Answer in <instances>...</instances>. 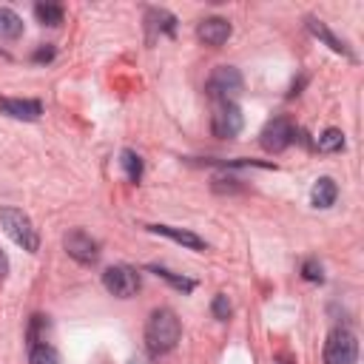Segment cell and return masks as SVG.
Masks as SVG:
<instances>
[{"label":"cell","mask_w":364,"mask_h":364,"mask_svg":"<svg viewBox=\"0 0 364 364\" xmlns=\"http://www.w3.org/2000/svg\"><path fill=\"white\" fill-rule=\"evenodd\" d=\"M182 336V327H179V318L173 310L168 307H156L151 316H148V324H145V344L154 355H162V353H171L176 347Z\"/></svg>","instance_id":"cell-1"},{"label":"cell","mask_w":364,"mask_h":364,"mask_svg":"<svg viewBox=\"0 0 364 364\" xmlns=\"http://www.w3.org/2000/svg\"><path fill=\"white\" fill-rule=\"evenodd\" d=\"M0 222H3V230L9 233V239L14 245H20L23 250L34 253L40 247V236H37V228L31 225V219L17 210V208H3L0 210Z\"/></svg>","instance_id":"cell-2"},{"label":"cell","mask_w":364,"mask_h":364,"mask_svg":"<svg viewBox=\"0 0 364 364\" xmlns=\"http://www.w3.org/2000/svg\"><path fill=\"white\" fill-rule=\"evenodd\" d=\"M358 358V341L347 327L330 330L324 341V364H355Z\"/></svg>","instance_id":"cell-3"},{"label":"cell","mask_w":364,"mask_h":364,"mask_svg":"<svg viewBox=\"0 0 364 364\" xmlns=\"http://www.w3.org/2000/svg\"><path fill=\"white\" fill-rule=\"evenodd\" d=\"M242 91V74L233 65H216L208 77V97L216 102H230L233 94Z\"/></svg>","instance_id":"cell-4"},{"label":"cell","mask_w":364,"mask_h":364,"mask_svg":"<svg viewBox=\"0 0 364 364\" xmlns=\"http://www.w3.org/2000/svg\"><path fill=\"white\" fill-rule=\"evenodd\" d=\"M102 284H105V290H108L111 296H117V299H131V296H136V290H139V273H136L134 267H128V264H111V267L102 273Z\"/></svg>","instance_id":"cell-5"},{"label":"cell","mask_w":364,"mask_h":364,"mask_svg":"<svg viewBox=\"0 0 364 364\" xmlns=\"http://www.w3.org/2000/svg\"><path fill=\"white\" fill-rule=\"evenodd\" d=\"M242 125H245V119H242V111H239V105L230 100V102H216V108H213V117H210V131H213V136H219V139H233L239 131H242Z\"/></svg>","instance_id":"cell-6"},{"label":"cell","mask_w":364,"mask_h":364,"mask_svg":"<svg viewBox=\"0 0 364 364\" xmlns=\"http://www.w3.org/2000/svg\"><path fill=\"white\" fill-rule=\"evenodd\" d=\"M63 247H65V253H68L74 262H80V264H94V262L100 259V245H97V239H94L91 233H85L82 228L68 230V233L63 236Z\"/></svg>","instance_id":"cell-7"},{"label":"cell","mask_w":364,"mask_h":364,"mask_svg":"<svg viewBox=\"0 0 364 364\" xmlns=\"http://www.w3.org/2000/svg\"><path fill=\"white\" fill-rule=\"evenodd\" d=\"M262 139V148L264 151H273V154H279V151H284L290 142H293V136H296V128H293V122L287 119V117H273L264 128H262V134H259Z\"/></svg>","instance_id":"cell-8"},{"label":"cell","mask_w":364,"mask_h":364,"mask_svg":"<svg viewBox=\"0 0 364 364\" xmlns=\"http://www.w3.org/2000/svg\"><path fill=\"white\" fill-rule=\"evenodd\" d=\"M230 23L225 20V17H205L199 26H196V37L205 43V46H213V48H219L222 43H228V37H230Z\"/></svg>","instance_id":"cell-9"},{"label":"cell","mask_w":364,"mask_h":364,"mask_svg":"<svg viewBox=\"0 0 364 364\" xmlns=\"http://www.w3.org/2000/svg\"><path fill=\"white\" fill-rule=\"evenodd\" d=\"M151 233H159V236H168L171 242L188 247V250H208V242L202 236H196L193 230H185V228H171V225H148Z\"/></svg>","instance_id":"cell-10"},{"label":"cell","mask_w":364,"mask_h":364,"mask_svg":"<svg viewBox=\"0 0 364 364\" xmlns=\"http://www.w3.org/2000/svg\"><path fill=\"white\" fill-rule=\"evenodd\" d=\"M0 111L14 117V119H37L43 114V102L40 100H11V97H0Z\"/></svg>","instance_id":"cell-11"},{"label":"cell","mask_w":364,"mask_h":364,"mask_svg":"<svg viewBox=\"0 0 364 364\" xmlns=\"http://www.w3.org/2000/svg\"><path fill=\"white\" fill-rule=\"evenodd\" d=\"M336 196H338V185H336L330 176H318L316 185H313V191H310L313 205H316V208H330V205L336 202Z\"/></svg>","instance_id":"cell-12"},{"label":"cell","mask_w":364,"mask_h":364,"mask_svg":"<svg viewBox=\"0 0 364 364\" xmlns=\"http://www.w3.org/2000/svg\"><path fill=\"white\" fill-rule=\"evenodd\" d=\"M23 34V17L6 6H0V37L3 40H17Z\"/></svg>","instance_id":"cell-13"},{"label":"cell","mask_w":364,"mask_h":364,"mask_svg":"<svg viewBox=\"0 0 364 364\" xmlns=\"http://www.w3.org/2000/svg\"><path fill=\"white\" fill-rule=\"evenodd\" d=\"M307 26H310V31H313L316 37H321V40H324V43H327V46H330L333 51H338V54H347V57H353V54H350V48L344 46V40H338V37H336V34H333V31H330V28H327V26H324L321 20L310 17V20H307Z\"/></svg>","instance_id":"cell-14"},{"label":"cell","mask_w":364,"mask_h":364,"mask_svg":"<svg viewBox=\"0 0 364 364\" xmlns=\"http://www.w3.org/2000/svg\"><path fill=\"white\" fill-rule=\"evenodd\" d=\"M34 14H37V20H40L43 26H60V23H63V6H60V3H51V0L37 3V6H34Z\"/></svg>","instance_id":"cell-15"},{"label":"cell","mask_w":364,"mask_h":364,"mask_svg":"<svg viewBox=\"0 0 364 364\" xmlns=\"http://www.w3.org/2000/svg\"><path fill=\"white\" fill-rule=\"evenodd\" d=\"M28 364H60V355L51 344L37 341V344L28 347Z\"/></svg>","instance_id":"cell-16"},{"label":"cell","mask_w":364,"mask_h":364,"mask_svg":"<svg viewBox=\"0 0 364 364\" xmlns=\"http://www.w3.org/2000/svg\"><path fill=\"white\" fill-rule=\"evenodd\" d=\"M316 148H318L321 154H336V151H341V148H344V134H341L338 128H327V131H321V134H318Z\"/></svg>","instance_id":"cell-17"},{"label":"cell","mask_w":364,"mask_h":364,"mask_svg":"<svg viewBox=\"0 0 364 364\" xmlns=\"http://www.w3.org/2000/svg\"><path fill=\"white\" fill-rule=\"evenodd\" d=\"M119 165L125 168V173H128L131 182H139V176H142V159L134 151H122L119 154Z\"/></svg>","instance_id":"cell-18"},{"label":"cell","mask_w":364,"mask_h":364,"mask_svg":"<svg viewBox=\"0 0 364 364\" xmlns=\"http://www.w3.org/2000/svg\"><path fill=\"white\" fill-rule=\"evenodd\" d=\"M151 270H154L156 276H162L165 282H171V284H173L176 290H182V293H191V290L196 287L191 279H185V276H173V273H171V270H165V267H151Z\"/></svg>","instance_id":"cell-19"},{"label":"cell","mask_w":364,"mask_h":364,"mask_svg":"<svg viewBox=\"0 0 364 364\" xmlns=\"http://www.w3.org/2000/svg\"><path fill=\"white\" fill-rule=\"evenodd\" d=\"M210 313H213L219 321H225V318L230 316V301H228L225 293H216V296H213V301H210Z\"/></svg>","instance_id":"cell-20"},{"label":"cell","mask_w":364,"mask_h":364,"mask_svg":"<svg viewBox=\"0 0 364 364\" xmlns=\"http://www.w3.org/2000/svg\"><path fill=\"white\" fill-rule=\"evenodd\" d=\"M301 276H304L307 282H321V279H324V273H321V264H318L316 259H307V262L301 264Z\"/></svg>","instance_id":"cell-21"},{"label":"cell","mask_w":364,"mask_h":364,"mask_svg":"<svg viewBox=\"0 0 364 364\" xmlns=\"http://www.w3.org/2000/svg\"><path fill=\"white\" fill-rule=\"evenodd\" d=\"M51 57H54V48H40L34 54V60H51Z\"/></svg>","instance_id":"cell-22"},{"label":"cell","mask_w":364,"mask_h":364,"mask_svg":"<svg viewBox=\"0 0 364 364\" xmlns=\"http://www.w3.org/2000/svg\"><path fill=\"white\" fill-rule=\"evenodd\" d=\"M9 270V262H6V256H3V250H0V276Z\"/></svg>","instance_id":"cell-23"}]
</instances>
